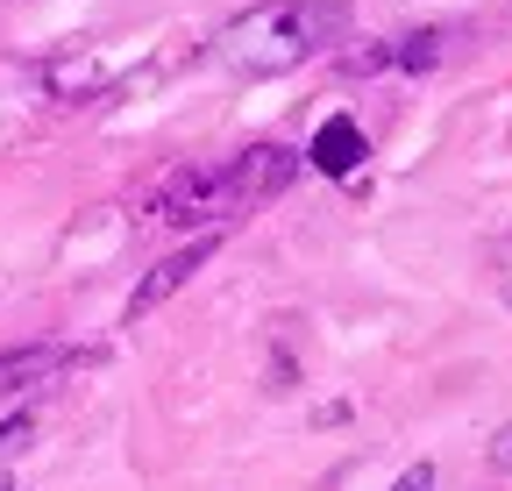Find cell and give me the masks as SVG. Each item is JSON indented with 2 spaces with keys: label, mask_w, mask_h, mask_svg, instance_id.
I'll return each mask as SVG.
<instances>
[{
  "label": "cell",
  "mask_w": 512,
  "mask_h": 491,
  "mask_svg": "<svg viewBox=\"0 0 512 491\" xmlns=\"http://www.w3.org/2000/svg\"><path fill=\"white\" fill-rule=\"evenodd\" d=\"M292 178H299V150H285V143H249V150H235L228 164H192V171H178L171 186L157 193V221L207 235V228L228 221V214L271 207Z\"/></svg>",
  "instance_id": "obj_1"
},
{
  "label": "cell",
  "mask_w": 512,
  "mask_h": 491,
  "mask_svg": "<svg viewBox=\"0 0 512 491\" xmlns=\"http://www.w3.org/2000/svg\"><path fill=\"white\" fill-rule=\"evenodd\" d=\"M214 250H221V228H207V235H192L185 250H171L143 285H136V299H128V321H143V314H157V306L171 299V292H185L192 278H200L207 264H214Z\"/></svg>",
  "instance_id": "obj_3"
},
{
  "label": "cell",
  "mask_w": 512,
  "mask_h": 491,
  "mask_svg": "<svg viewBox=\"0 0 512 491\" xmlns=\"http://www.w3.org/2000/svg\"><path fill=\"white\" fill-rule=\"evenodd\" d=\"M22 442H29V413H22V420H8V427H0V456H15Z\"/></svg>",
  "instance_id": "obj_8"
},
{
  "label": "cell",
  "mask_w": 512,
  "mask_h": 491,
  "mask_svg": "<svg viewBox=\"0 0 512 491\" xmlns=\"http://www.w3.org/2000/svg\"><path fill=\"white\" fill-rule=\"evenodd\" d=\"M491 470H505V477H512V420L491 435Z\"/></svg>",
  "instance_id": "obj_7"
},
{
  "label": "cell",
  "mask_w": 512,
  "mask_h": 491,
  "mask_svg": "<svg viewBox=\"0 0 512 491\" xmlns=\"http://www.w3.org/2000/svg\"><path fill=\"white\" fill-rule=\"evenodd\" d=\"M441 43H448V29H420V36H392V65H406V72H427V65H441Z\"/></svg>",
  "instance_id": "obj_6"
},
{
  "label": "cell",
  "mask_w": 512,
  "mask_h": 491,
  "mask_svg": "<svg viewBox=\"0 0 512 491\" xmlns=\"http://www.w3.org/2000/svg\"><path fill=\"white\" fill-rule=\"evenodd\" d=\"M342 36H349V0H271V8L235 15L214 36V57L242 79H278Z\"/></svg>",
  "instance_id": "obj_2"
},
{
  "label": "cell",
  "mask_w": 512,
  "mask_h": 491,
  "mask_svg": "<svg viewBox=\"0 0 512 491\" xmlns=\"http://www.w3.org/2000/svg\"><path fill=\"white\" fill-rule=\"evenodd\" d=\"M72 363V349H57V342H29V349H0V399L22 392V385H43L50 371H64Z\"/></svg>",
  "instance_id": "obj_5"
},
{
  "label": "cell",
  "mask_w": 512,
  "mask_h": 491,
  "mask_svg": "<svg viewBox=\"0 0 512 491\" xmlns=\"http://www.w3.org/2000/svg\"><path fill=\"white\" fill-rule=\"evenodd\" d=\"M306 157H313V171H328V178H349V171L363 164V129H356L349 114H328Z\"/></svg>",
  "instance_id": "obj_4"
},
{
  "label": "cell",
  "mask_w": 512,
  "mask_h": 491,
  "mask_svg": "<svg viewBox=\"0 0 512 491\" xmlns=\"http://www.w3.org/2000/svg\"><path fill=\"white\" fill-rule=\"evenodd\" d=\"M392 491H434V463H413V470H406Z\"/></svg>",
  "instance_id": "obj_9"
}]
</instances>
